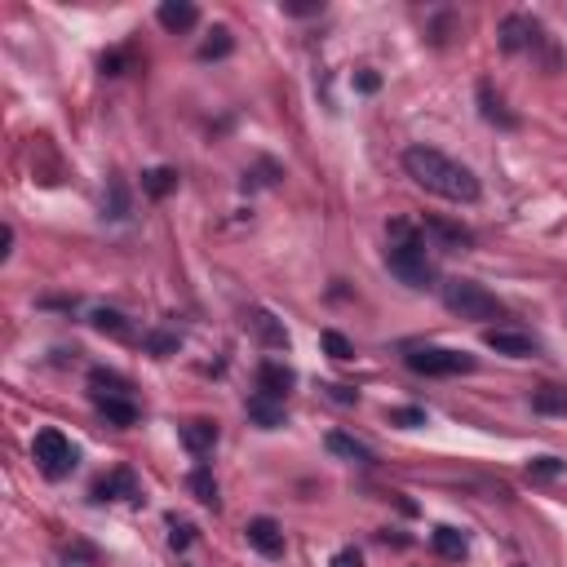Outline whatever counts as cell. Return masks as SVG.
I'll return each mask as SVG.
<instances>
[{
  "instance_id": "6da1fadb",
  "label": "cell",
  "mask_w": 567,
  "mask_h": 567,
  "mask_svg": "<svg viewBox=\"0 0 567 567\" xmlns=\"http://www.w3.org/2000/svg\"><path fill=\"white\" fill-rule=\"evenodd\" d=\"M404 169L430 196H443L452 205H475L479 200V178L466 164H457L452 155L434 151V146H408L404 151Z\"/></svg>"
},
{
  "instance_id": "7a4b0ae2",
  "label": "cell",
  "mask_w": 567,
  "mask_h": 567,
  "mask_svg": "<svg viewBox=\"0 0 567 567\" xmlns=\"http://www.w3.org/2000/svg\"><path fill=\"white\" fill-rule=\"evenodd\" d=\"M386 271L395 275L399 284H408V288H434V262L425 257L422 244H413V240H399V244H390L386 249Z\"/></svg>"
},
{
  "instance_id": "3957f363",
  "label": "cell",
  "mask_w": 567,
  "mask_h": 567,
  "mask_svg": "<svg viewBox=\"0 0 567 567\" xmlns=\"http://www.w3.org/2000/svg\"><path fill=\"white\" fill-rule=\"evenodd\" d=\"M443 306H448L452 315H461V319H496V315H501V301L475 280H448L443 284Z\"/></svg>"
},
{
  "instance_id": "277c9868",
  "label": "cell",
  "mask_w": 567,
  "mask_h": 567,
  "mask_svg": "<svg viewBox=\"0 0 567 567\" xmlns=\"http://www.w3.org/2000/svg\"><path fill=\"white\" fill-rule=\"evenodd\" d=\"M31 457H36V466H40V475L45 479H67L71 470H75V448H71V439L63 430H40L36 434V443H31Z\"/></svg>"
},
{
  "instance_id": "5b68a950",
  "label": "cell",
  "mask_w": 567,
  "mask_h": 567,
  "mask_svg": "<svg viewBox=\"0 0 567 567\" xmlns=\"http://www.w3.org/2000/svg\"><path fill=\"white\" fill-rule=\"evenodd\" d=\"M408 368L422 377H457V372H475V359L461 351H443V346H422V351H408Z\"/></svg>"
},
{
  "instance_id": "8992f818",
  "label": "cell",
  "mask_w": 567,
  "mask_h": 567,
  "mask_svg": "<svg viewBox=\"0 0 567 567\" xmlns=\"http://www.w3.org/2000/svg\"><path fill=\"white\" fill-rule=\"evenodd\" d=\"M244 536H249V545H253L262 559H284V528L275 519H249Z\"/></svg>"
},
{
  "instance_id": "52a82bcc",
  "label": "cell",
  "mask_w": 567,
  "mask_h": 567,
  "mask_svg": "<svg viewBox=\"0 0 567 567\" xmlns=\"http://www.w3.org/2000/svg\"><path fill=\"white\" fill-rule=\"evenodd\" d=\"M484 346L496 354H510V359H532L536 354V342L528 333H514V328H488L484 333Z\"/></svg>"
},
{
  "instance_id": "ba28073f",
  "label": "cell",
  "mask_w": 567,
  "mask_h": 567,
  "mask_svg": "<svg viewBox=\"0 0 567 567\" xmlns=\"http://www.w3.org/2000/svg\"><path fill=\"white\" fill-rule=\"evenodd\" d=\"M292 386H297V372H292L288 363H280V359H266V363L257 368V390H262V395H271V399H284Z\"/></svg>"
},
{
  "instance_id": "9c48e42d",
  "label": "cell",
  "mask_w": 567,
  "mask_h": 567,
  "mask_svg": "<svg viewBox=\"0 0 567 567\" xmlns=\"http://www.w3.org/2000/svg\"><path fill=\"white\" fill-rule=\"evenodd\" d=\"M93 501H138V479L134 470H111L107 479L93 484Z\"/></svg>"
},
{
  "instance_id": "30bf717a",
  "label": "cell",
  "mask_w": 567,
  "mask_h": 567,
  "mask_svg": "<svg viewBox=\"0 0 567 567\" xmlns=\"http://www.w3.org/2000/svg\"><path fill=\"white\" fill-rule=\"evenodd\" d=\"M155 18H160L164 31H191V27L200 22V9H196L191 0H164Z\"/></svg>"
},
{
  "instance_id": "8fae6325",
  "label": "cell",
  "mask_w": 567,
  "mask_h": 567,
  "mask_svg": "<svg viewBox=\"0 0 567 567\" xmlns=\"http://www.w3.org/2000/svg\"><path fill=\"white\" fill-rule=\"evenodd\" d=\"M93 408H98L111 425H138V408H134L129 395H98V390H93Z\"/></svg>"
},
{
  "instance_id": "7c38bea8",
  "label": "cell",
  "mask_w": 567,
  "mask_h": 567,
  "mask_svg": "<svg viewBox=\"0 0 567 567\" xmlns=\"http://www.w3.org/2000/svg\"><path fill=\"white\" fill-rule=\"evenodd\" d=\"M249 422L253 425H262V430H280L288 417H284V399H271V395H253L249 399Z\"/></svg>"
},
{
  "instance_id": "4fadbf2b",
  "label": "cell",
  "mask_w": 567,
  "mask_h": 567,
  "mask_svg": "<svg viewBox=\"0 0 567 567\" xmlns=\"http://www.w3.org/2000/svg\"><path fill=\"white\" fill-rule=\"evenodd\" d=\"M425 235H434L439 249H448V253L470 249V231H461V226H452V222H439V217H425Z\"/></svg>"
},
{
  "instance_id": "5bb4252c",
  "label": "cell",
  "mask_w": 567,
  "mask_h": 567,
  "mask_svg": "<svg viewBox=\"0 0 567 567\" xmlns=\"http://www.w3.org/2000/svg\"><path fill=\"white\" fill-rule=\"evenodd\" d=\"M182 443H187V452H196V457H205V452H213L217 448V425L213 422H187L182 425Z\"/></svg>"
},
{
  "instance_id": "9a60e30c",
  "label": "cell",
  "mask_w": 567,
  "mask_h": 567,
  "mask_svg": "<svg viewBox=\"0 0 567 567\" xmlns=\"http://www.w3.org/2000/svg\"><path fill=\"white\" fill-rule=\"evenodd\" d=\"M532 31H536V22H532V18H519V13H514V18H505V22H501V49L519 54V49L532 40Z\"/></svg>"
},
{
  "instance_id": "2e32d148",
  "label": "cell",
  "mask_w": 567,
  "mask_h": 567,
  "mask_svg": "<svg viewBox=\"0 0 567 567\" xmlns=\"http://www.w3.org/2000/svg\"><path fill=\"white\" fill-rule=\"evenodd\" d=\"M430 545H434L443 559H466V554H470V541H466V532H457V528H434V532H430Z\"/></svg>"
},
{
  "instance_id": "e0dca14e",
  "label": "cell",
  "mask_w": 567,
  "mask_h": 567,
  "mask_svg": "<svg viewBox=\"0 0 567 567\" xmlns=\"http://www.w3.org/2000/svg\"><path fill=\"white\" fill-rule=\"evenodd\" d=\"M328 452H337V457H346V461H359V466H372V461H377L368 443H359V439L342 434V430H333V434H328Z\"/></svg>"
},
{
  "instance_id": "ac0fdd59",
  "label": "cell",
  "mask_w": 567,
  "mask_h": 567,
  "mask_svg": "<svg viewBox=\"0 0 567 567\" xmlns=\"http://www.w3.org/2000/svg\"><path fill=\"white\" fill-rule=\"evenodd\" d=\"M532 408L545 417H567V386H541L532 395Z\"/></svg>"
},
{
  "instance_id": "d6986e66",
  "label": "cell",
  "mask_w": 567,
  "mask_h": 567,
  "mask_svg": "<svg viewBox=\"0 0 567 567\" xmlns=\"http://www.w3.org/2000/svg\"><path fill=\"white\" fill-rule=\"evenodd\" d=\"M142 191H146L151 200H164L169 191H178V173H173V169H146V173H142Z\"/></svg>"
},
{
  "instance_id": "ffe728a7",
  "label": "cell",
  "mask_w": 567,
  "mask_h": 567,
  "mask_svg": "<svg viewBox=\"0 0 567 567\" xmlns=\"http://www.w3.org/2000/svg\"><path fill=\"white\" fill-rule=\"evenodd\" d=\"M187 488L191 496L200 501V505H217V479H213L209 466H200V470H191V479H187Z\"/></svg>"
},
{
  "instance_id": "44dd1931",
  "label": "cell",
  "mask_w": 567,
  "mask_h": 567,
  "mask_svg": "<svg viewBox=\"0 0 567 567\" xmlns=\"http://www.w3.org/2000/svg\"><path fill=\"white\" fill-rule=\"evenodd\" d=\"M563 470H567V461H559V457H532L528 461V479H541V484L559 479Z\"/></svg>"
},
{
  "instance_id": "7402d4cb",
  "label": "cell",
  "mask_w": 567,
  "mask_h": 567,
  "mask_svg": "<svg viewBox=\"0 0 567 567\" xmlns=\"http://www.w3.org/2000/svg\"><path fill=\"white\" fill-rule=\"evenodd\" d=\"M93 328L98 333H111V337H129V324L120 310H93Z\"/></svg>"
},
{
  "instance_id": "603a6c76",
  "label": "cell",
  "mask_w": 567,
  "mask_h": 567,
  "mask_svg": "<svg viewBox=\"0 0 567 567\" xmlns=\"http://www.w3.org/2000/svg\"><path fill=\"white\" fill-rule=\"evenodd\" d=\"M231 49H235L231 31H226V27H217V31H213V40H205V45H200V58H205V63H213V58H226Z\"/></svg>"
},
{
  "instance_id": "cb8c5ba5",
  "label": "cell",
  "mask_w": 567,
  "mask_h": 567,
  "mask_svg": "<svg viewBox=\"0 0 567 567\" xmlns=\"http://www.w3.org/2000/svg\"><path fill=\"white\" fill-rule=\"evenodd\" d=\"M319 346L333 354V359H351V354H354V346L342 337V333H337V328H324V333H319Z\"/></svg>"
},
{
  "instance_id": "d4e9b609",
  "label": "cell",
  "mask_w": 567,
  "mask_h": 567,
  "mask_svg": "<svg viewBox=\"0 0 567 567\" xmlns=\"http://www.w3.org/2000/svg\"><path fill=\"white\" fill-rule=\"evenodd\" d=\"M253 328H257V333H262L271 346H288V333H284V328L275 324V319H271V315H253Z\"/></svg>"
},
{
  "instance_id": "484cf974",
  "label": "cell",
  "mask_w": 567,
  "mask_h": 567,
  "mask_svg": "<svg viewBox=\"0 0 567 567\" xmlns=\"http://www.w3.org/2000/svg\"><path fill=\"white\" fill-rule=\"evenodd\" d=\"M390 425L417 430V425H425V408H390Z\"/></svg>"
},
{
  "instance_id": "4316f807",
  "label": "cell",
  "mask_w": 567,
  "mask_h": 567,
  "mask_svg": "<svg viewBox=\"0 0 567 567\" xmlns=\"http://www.w3.org/2000/svg\"><path fill=\"white\" fill-rule=\"evenodd\" d=\"M146 351L155 354V359H164V354L178 351V337H173V333H151V337H146Z\"/></svg>"
},
{
  "instance_id": "83f0119b",
  "label": "cell",
  "mask_w": 567,
  "mask_h": 567,
  "mask_svg": "<svg viewBox=\"0 0 567 567\" xmlns=\"http://www.w3.org/2000/svg\"><path fill=\"white\" fill-rule=\"evenodd\" d=\"M479 102H484V116H488V120H496V125H514V120L493 102V89H488V84H479Z\"/></svg>"
},
{
  "instance_id": "f1b7e54d",
  "label": "cell",
  "mask_w": 567,
  "mask_h": 567,
  "mask_svg": "<svg viewBox=\"0 0 567 567\" xmlns=\"http://www.w3.org/2000/svg\"><path fill=\"white\" fill-rule=\"evenodd\" d=\"M324 4H315V0H284V13H292V18H310V13H319Z\"/></svg>"
},
{
  "instance_id": "f546056e",
  "label": "cell",
  "mask_w": 567,
  "mask_h": 567,
  "mask_svg": "<svg viewBox=\"0 0 567 567\" xmlns=\"http://www.w3.org/2000/svg\"><path fill=\"white\" fill-rule=\"evenodd\" d=\"M191 536H196V528H191V523H173L169 545H173V550H187V545H191Z\"/></svg>"
},
{
  "instance_id": "4dcf8cb0",
  "label": "cell",
  "mask_w": 567,
  "mask_h": 567,
  "mask_svg": "<svg viewBox=\"0 0 567 567\" xmlns=\"http://www.w3.org/2000/svg\"><path fill=\"white\" fill-rule=\"evenodd\" d=\"M129 54H102V75H125Z\"/></svg>"
},
{
  "instance_id": "1f68e13d",
  "label": "cell",
  "mask_w": 567,
  "mask_h": 567,
  "mask_svg": "<svg viewBox=\"0 0 567 567\" xmlns=\"http://www.w3.org/2000/svg\"><path fill=\"white\" fill-rule=\"evenodd\" d=\"M354 89H359V93H377V89H381V75H377V71H359V75H354Z\"/></svg>"
},
{
  "instance_id": "d6a6232c",
  "label": "cell",
  "mask_w": 567,
  "mask_h": 567,
  "mask_svg": "<svg viewBox=\"0 0 567 567\" xmlns=\"http://www.w3.org/2000/svg\"><path fill=\"white\" fill-rule=\"evenodd\" d=\"M333 567H363V554H359L354 545H346V550H337V559H333Z\"/></svg>"
},
{
  "instance_id": "836d02e7",
  "label": "cell",
  "mask_w": 567,
  "mask_h": 567,
  "mask_svg": "<svg viewBox=\"0 0 567 567\" xmlns=\"http://www.w3.org/2000/svg\"><path fill=\"white\" fill-rule=\"evenodd\" d=\"M111 217H125V191L111 187Z\"/></svg>"
},
{
  "instance_id": "e575fe53",
  "label": "cell",
  "mask_w": 567,
  "mask_h": 567,
  "mask_svg": "<svg viewBox=\"0 0 567 567\" xmlns=\"http://www.w3.org/2000/svg\"><path fill=\"white\" fill-rule=\"evenodd\" d=\"M9 253H13V231L4 226V235H0V262H9Z\"/></svg>"
},
{
  "instance_id": "d590c367",
  "label": "cell",
  "mask_w": 567,
  "mask_h": 567,
  "mask_svg": "<svg viewBox=\"0 0 567 567\" xmlns=\"http://www.w3.org/2000/svg\"><path fill=\"white\" fill-rule=\"evenodd\" d=\"M328 390H333V399H337V404H354V395L346 390V386H328Z\"/></svg>"
}]
</instances>
